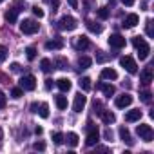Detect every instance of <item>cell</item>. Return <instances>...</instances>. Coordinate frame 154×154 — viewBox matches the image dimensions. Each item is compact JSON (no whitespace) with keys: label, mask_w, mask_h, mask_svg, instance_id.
Segmentation results:
<instances>
[{"label":"cell","mask_w":154,"mask_h":154,"mask_svg":"<svg viewBox=\"0 0 154 154\" xmlns=\"http://www.w3.org/2000/svg\"><path fill=\"white\" fill-rule=\"evenodd\" d=\"M67 2H69V6H71L72 9H76V8H78V0H67Z\"/></svg>","instance_id":"43"},{"label":"cell","mask_w":154,"mask_h":154,"mask_svg":"<svg viewBox=\"0 0 154 154\" xmlns=\"http://www.w3.org/2000/svg\"><path fill=\"white\" fill-rule=\"evenodd\" d=\"M91 63H93V60H91L89 56H80V58H78V65H80L82 69H87V67H91Z\"/></svg>","instance_id":"28"},{"label":"cell","mask_w":154,"mask_h":154,"mask_svg":"<svg viewBox=\"0 0 154 154\" xmlns=\"http://www.w3.org/2000/svg\"><path fill=\"white\" fill-rule=\"evenodd\" d=\"M31 111L36 112V111H38V103H31Z\"/></svg>","instance_id":"47"},{"label":"cell","mask_w":154,"mask_h":154,"mask_svg":"<svg viewBox=\"0 0 154 154\" xmlns=\"http://www.w3.org/2000/svg\"><path fill=\"white\" fill-rule=\"evenodd\" d=\"M6 58H8V49L4 45H0V62H4Z\"/></svg>","instance_id":"38"},{"label":"cell","mask_w":154,"mask_h":154,"mask_svg":"<svg viewBox=\"0 0 154 154\" xmlns=\"http://www.w3.org/2000/svg\"><path fill=\"white\" fill-rule=\"evenodd\" d=\"M22 96H24V89H22V87H15V89L11 91V98L18 100V98H22Z\"/></svg>","instance_id":"31"},{"label":"cell","mask_w":154,"mask_h":154,"mask_svg":"<svg viewBox=\"0 0 154 154\" xmlns=\"http://www.w3.org/2000/svg\"><path fill=\"white\" fill-rule=\"evenodd\" d=\"M53 141H54V145H62L63 143V134L62 132H54L53 134Z\"/></svg>","instance_id":"34"},{"label":"cell","mask_w":154,"mask_h":154,"mask_svg":"<svg viewBox=\"0 0 154 154\" xmlns=\"http://www.w3.org/2000/svg\"><path fill=\"white\" fill-rule=\"evenodd\" d=\"M4 18H6V22H9V24H15V22H17V18H18V9H15V8H9V9L4 13Z\"/></svg>","instance_id":"16"},{"label":"cell","mask_w":154,"mask_h":154,"mask_svg":"<svg viewBox=\"0 0 154 154\" xmlns=\"http://www.w3.org/2000/svg\"><path fill=\"white\" fill-rule=\"evenodd\" d=\"M11 71H13V72H18V71H20V65H18V63H11Z\"/></svg>","instance_id":"44"},{"label":"cell","mask_w":154,"mask_h":154,"mask_svg":"<svg viewBox=\"0 0 154 154\" xmlns=\"http://www.w3.org/2000/svg\"><path fill=\"white\" fill-rule=\"evenodd\" d=\"M138 22H140V17H138L136 13H131V15H127V17H125V20H123V27L132 29V27H136V26H138Z\"/></svg>","instance_id":"12"},{"label":"cell","mask_w":154,"mask_h":154,"mask_svg":"<svg viewBox=\"0 0 154 154\" xmlns=\"http://www.w3.org/2000/svg\"><path fill=\"white\" fill-rule=\"evenodd\" d=\"M118 132H120L122 141H125L127 145H132V138H131V132L127 131V127H120V129H118Z\"/></svg>","instance_id":"20"},{"label":"cell","mask_w":154,"mask_h":154,"mask_svg":"<svg viewBox=\"0 0 154 154\" xmlns=\"http://www.w3.org/2000/svg\"><path fill=\"white\" fill-rule=\"evenodd\" d=\"M132 45L138 49L140 60H147V58H149L150 47H149V44L145 42V38H141V36H132Z\"/></svg>","instance_id":"1"},{"label":"cell","mask_w":154,"mask_h":154,"mask_svg":"<svg viewBox=\"0 0 154 154\" xmlns=\"http://www.w3.org/2000/svg\"><path fill=\"white\" fill-rule=\"evenodd\" d=\"M38 29H40V24L31 20V18H27V20H24L20 24V31L24 35H35V33H38Z\"/></svg>","instance_id":"4"},{"label":"cell","mask_w":154,"mask_h":154,"mask_svg":"<svg viewBox=\"0 0 154 154\" xmlns=\"http://www.w3.org/2000/svg\"><path fill=\"white\" fill-rule=\"evenodd\" d=\"M122 2H123L125 6H129V8H131V6H134V2H136V0H122Z\"/></svg>","instance_id":"45"},{"label":"cell","mask_w":154,"mask_h":154,"mask_svg":"<svg viewBox=\"0 0 154 154\" xmlns=\"http://www.w3.org/2000/svg\"><path fill=\"white\" fill-rule=\"evenodd\" d=\"M2 136H4V132H2V129H0V140H2Z\"/></svg>","instance_id":"49"},{"label":"cell","mask_w":154,"mask_h":154,"mask_svg":"<svg viewBox=\"0 0 154 154\" xmlns=\"http://www.w3.org/2000/svg\"><path fill=\"white\" fill-rule=\"evenodd\" d=\"M40 67H42V71H44V72H51V71H53V62H51L49 58H42Z\"/></svg>","instance_id":"26"},{"label":"cell","mask_w":154,"mask_h":154,"mask_svg":"<svg viewBox=\"0 0 154 154\" xmlns=\"http://www.w3.org/2000/svg\"><path fill=\"white\" fill-rule=\"evenodd\" d=\"M78 85H80V89L82 91H91L93 89V84H91V78H87V76H84V78H80V82H78Z\"/></svg>","instance_id":"23"},{"label":"cell","mask_w":154,"mask_h":154,"mask_svg":"<svg viewBox=\"0 0 154 154\" xmlns=\"http://www.w3.org/2000/svg\"><path fill=\"white\" fill-rule=\"evenodd\" d=\"M62 47H63V42H62L60 38L45 42V49H47V51H58V49H62Z\"/></svg>","instance_id":"18"},{"label":"cell","mask_w":154,"mask_h":154,"mask_svg":"<svg viewBox=\"0 0 154 154\" xmlns=\"http://www.w3.org/2000/svg\"><path fill=\"white\" fill-rule=\"evenodd\" d=\"M107 60H109V54H105L103 51H96V62L103 63V62H107Z\"/></svg>","instance_id":"33"},{"label":"cell","mask_w":154,"mask_h":154,"mask_svg":"<svg viewBox=\"0 0 154 154\" xmlns=\"http://www.w3.org/2000/svg\"><path fill=\"white\" fill-rule=\"evenodd\" d=\"M4 107H6V94L0 91V111H2Z\"/></svg>","instance_id":"40"},{"label":"cell","mask_w":154,"mask_h":154,"mask_svg":"<svg viewBox=\"0 0 154 154\" xmlns=\"http://www.w3.org/2000/svg\"><path fill=\"white\" fill-rule=\"evenodd\" d=\"M145 31L149 36H154V29H152V20H147L145 22Z\"/></svg>","instance_id":"36"},{"label":"cell","mask_w":154,"mask_h":154,"mask_svg":"<svg viewBox=\"0 0 154 154\" xmlns=\"http://www.w3.org/2000/svg\"><path fill=\"white\" fill-rule=\"evenodd\" d=\"M87 29H89L91 33H94V35H100L103 27H102L100 24H96V22H91V20H89V22H87Z\"/></svg>","instance_id":"25"},{"label":"cell","mask_w":154,"mask_h":154,"mask_svg":"<svg viewBox=\"0 0 154 154\" xmlns=\"http://www.w3.org/2000/svg\"><path fill=\"white\" fill-rule=\"evenodd\" d=\"M54 63H56V67H58V69H62V71H65V69L69 67L67 60H65V58H62V56H58V58L54 60Z\"/></svg>","instance_id":"29"},{"label":"cell","mask_w":154,"mask_h":154,"mask_svg":"<svg viewBox=\"0 0 154 154\" xmlns=\"http://www.w3.org/2000/svg\"><path fill=\"white\" fill-rule=\"evenodd\" d=\"M100 76H102V80H116L118 78V72L114 69H111V67H105Z\"/></svg>","instance_id":"17"},{"label":"cell","mask_w":154,"mask_h":154,"mask_svg":"<svg viewBox=\"0 0 154 154\" xmlns=\"http://www.w3.org/2000/svg\"><path fill=\"white\" fill-rule=\"evenodd\" d=\"M54 103H56V107H58L60 111H65V109H67V98L62 96V94L54 96Z\"/></svg>","instance_id":"24"},{"label":"cell","mask_w":154,"mask_h":154,"mask_svg":"<svg viewBox=\"0 0 154 154\" xmlns=\"http://www.w3.org/2000/svg\"><path fill=\"white\" fill-rule=\"evenodd\" d=\"M45 89H47V91H51V89H53V80H51V78H47V80H45Z\"/></svg>","instance_id":"42"},{"label":"cell","mask_w":154,"mask_h":154,"mask_svg":"<svg viewBox=\"0 0 154 154\" xmlns=\"http://www.w3.org/2000/svg\"><path fill=\"white\" fill-rule=\"evenodd\" d=\"M103 136H105V140H109V141H111V140H112V131H111V129H105Z\"/></svg>","instance_id":"41"},{"label":"cell","mask_w":154,"mask_h":154,"mask_svg":"<svg viewBox=\"0 0 154 154\" xmlns=\"http://www.w3.org/2000/svg\"><path fill=\"white\" fill-rule=\"evenodd\" d=\"M36 112L40 114V118H49V105H47L45 102H44V103H40Z\"/></svg>","instance_id":"27"},{"label":"cell","mask_w":154,"mask_h":154,"mask_svg":"<svg viewBox=\"0 0 154 154\" xmlns=\"http://www.w3.org/2000/svg\"><path fill=\"white\" fill-rule=\"evenodd\" d=\"M85 103H87V96H84L82 93H78L74 96V103H72V111L74 112H82L85 109Z\"/></svg>","instance_id":"9"},{"label":"cell","mask_w":154,"mask_h":154,"mask_svg":"<svg viewBox=\"0 0 154 154\" xmlns=\"http://www.w3.org/2000/svg\"><path fill=\"white\" fill-rule=\"evenodd\" d=\"M33 149H35V150H44V149H45V143H44V141H35V143H33Z\"/></svg>","instance_id":"39"},{"label":"cell","mask_w":154,"mask_h":154,"mask_svg":"<svg viewBox=\"0 0 154 154\" xmlns=\"http://www.w3.org/2000/svg\"><path fill=\"white\" fill-rule=\"evenodd\" d=\"M141 111L140 109H132V111H127L125 112V122H129V123H132V122H138L140 118H141Z\"/></svg>","instance_id":"15"},{"label":"cell","mask_w":154,"mask_h":154,"mask_svg":"<svg viewBox=\"0 0 154 154\" xmlns=\"http://www.w3.org/2000/svg\"><path fill=\"white\" fill-rule=\"evenodd\" d=\"M109 15H111V13H109L107 8H100V9H98V18H100V20H107Z\"/></svg>","instance_id":"30"},{"label":"cell","mask_w":154,"mask_h":154,"mask_svg":"<svg viewBox=\"0 0 154 154\" xmlns=\"http://www.w3.org/2000/svg\"><path fill=\"white\" fill-rule=\"evenodd\" d=\"M98 140H100V132H98V129H96V127H93V123H89V131H87L85 143H87L89 147H93V145H96V143H98Z\"/></svg>","instance_id":"7"},{"label":"cell","mask_w":154,"mask_h":154,"mask_svg":"<svg viewBox=\"0 0 154 154\" xmlns=\"http://www.w3.org/2000/svg\"><path fill=\"white\" fill-rule=\"evenodd\" d=\"M98 87H100V89L103 91V94H105L107 98H111V96H112V94L116 93V89H114V85H111V84H100Z\"/></svg>","instance_id":"22"},{"label":"cell","mask_w":154,"mask_h":154,"mask_svg":"<svg viewBox=\"0 0 154 154\" xmlns=\"http://www.w3.org/2000/svg\"><path fill=\"white\" fill-rule=\"evenodd\" d=\"M31 9H33V15H35V17H38V18H44V15H45V13H44V9H42V8H38V6H33Z\"/></svg>","instance_id":"35"},{"label":"cell","mask_w":154,"mask_h":154,"mask_svg":"<svg viewBox=\"0 0 154 154\" xmlns=\"http://www.w3.org/2000/svg\"><path fill=\"white\" fill-rule=\"evenodd\" d=\"M76 26H78L76 18H74V17H69V15L62 17V18H60V22H58V27H60L62 31H74V29H76Z\"/></svg>","instance_id":"3"},{"label":"cell","mask_w":154,"mask_h":154,"mask_svg":"<svg viewBox=\"0 0 154 154\" xmlns=\"http://www.w3.org/2000/svg\"><path fill=\"white\" fill-rule=\"evenodd\" d=\"M2 2H4V0H0V4H2Z\"/></svg>","instance_id":"50"},{"label":"cell","mask_w":154,"mask_h":154,"mask_svg":"<svg viewBox=\"0 0 154 154\" xmlns=\"http://www.w3.org/2000/svg\"><path fill=\"white\" fill-rule=\"evenodd\" d=\"M152 65H149V67H145L141 72H140V82L143 84V85H149L150 82H152Z\"/></svg>","instance_id":"11"},{"label":"cell","mask_w":154,"mask_h":154,"mask_svg":"<svg viewBox=\"0 0 154 154\" xmlns=\"http://www.w3.org/2000/svg\"><path fill=\"white\" fill-rule=\"evenodd\" d=\"M89 45H91V42H89L87 36H78L76 42H74V47L78 51H85V49H89Z\"/></svg>","instance_id":"14"},{"label":"cell","mask_w":154,"mask_h":154,"mask_svg":"<svg viewBox=\"0 0 154 154\" xmlns=\"http://www.w3.org/2000/svg\"><path fill=\"white\" fill-rule=\"evenodd\" d=\"M35 132H36V134H42V132H44V129H42V127H36V129H35Z\"/></svg>","instance_id":"48"},{"label":"cell","mask_w":154,"mask_h":154,"mask_svg":"<svg viewBox=\"0 0 154 154\" xmlns=\"http://www.w3.org/2000/svg\"><path fill=\"white\" fill-rule=\"evenodd\" d=\"M98 114H100V118H102V122H103L105 125H111V123H114V122H116V116H114V112H111V111H107V109L100 111Z\"/></svg>","instance_id":"13"},{"label":"cell","mask_w":154,"mask_h":154,"mask_svg":"<svg viewBox=\"0 0 154 154\" xmlns=\"http://www.w3.org/2000/svg\"><path fill=\"white\" fill-rule=\"evenodd\" d=\"M26 56H27V60H35L36 58V49L31 45V47H27L26 49Z\"/></svg>","instance_id":"32"},{"label":"cell","mask_w":154,"mask_h":154,"mask_svg":"<svg viewBox=\"0 0 154 154\" xmlns=\"http://www.w3.org/2000/svg\"><path fill=\"white\" fill-rule=\"evenodd\" d=\"M109 45L114 47V49H122V47H125V36H122V35H118V33L111 35V36H109Z\"/></svg>","instance_id":"10"},{"label":"cell","mask_w":154,"mask_h":154,"mask_svg":"<svg viewBox=\"0 0 154 154\" xmlns=\"http://www.w3.org/2000/svg\"><path fill=\"white\" fill-rule=\"evenodd\" d=\"M20 87L24 89V91H33L35 87H36V78L33 74H26V76H22L20 78Z\"/></svg>","instance_id":"6"},{"label":"cell","mask_w":154,"mask_h":154,"mask_svg":"<svg viewBox=\"0 0 154 154\" xmlns=\"http://www.w3.org/2000/svg\"><path fill=\"white\" fill-rule=\"evenodd\" d=\"M56 85H58V89H60L62 93H67V91H71V87H72V84H71L69 78H60V80H56Z\"/></svg>","instance_id":"19"},{"label":"cell","mask_w":154,"mask_h":154,"mask_svg":"<svg viewBox=\"0 0 154 154\" xmlns=\"http://www.w3.org/2000/svg\"><path fill=\"white\" fill-rule=\"evenodd\" d=\"M131 103H132V96H131L129 93H123V94L116 96V100H114V105H116L118 109H125V107H129Z\"/></svg>","instance_id":"8"},{"label":"cell","mask_w":154,"mask_h":154,"mask_svg":"<svg viewBox=\"0 0 154 154\" xmlns=\"http://www.w3.org/2000/svg\"><path fill=\"white\" fill-rule=\"evenodd\" d=\"M150 96H152V94H150L149 91H143V93L140 94V98H141V102H145V103H149V102H150Z\"/></svg>","instance_id":"37"},{"label":"cell","mask_w":154,"mask_h":154,"mask_svg":"<svg viewBox=\"0 0 154 154\" xmlns=\"http://www.w3.org/2000/svg\"><path fill=\"white\" fill-rule=\"evenodd\" d=\"M136 132H138V136H140L143 141H152V138H154L152 127H150L149 123H140V125L136 127Z\"/></svg>","instance_id":"2"},{"label":"cell","mask_w":154,"mask_h":154,"mask_svg":"<svg viewBox=\"0 0 154 154\" xmlns=\"http://www.w3.org/2000/svg\"><path fill=\"white\" fill-rule=\"evenodd\" d=\"M63 140H67V143L71 147H76V145L80 143V138H78V134H76V132H69L67 136H63Z\"/></svg>","instance_id":"21"},{"label":"cell","mask_w":154,"mask_h":154,"mask_svg":"<svg viewBox=\"0 0 154 154\" xmlns=\"http://www.w3.org/2000/svg\"><path fill=\"white\" fill-rule=\"evenodd\" d=\"M51 6H53V8H54V9H56V8H58V6H60V2H58V0H53V2H51ZM54 9H53V11H54Z\"/></svg>","instance_id":"46"},{"label":"cell","mask_w":154,"mask_h":154,"mask_svg":"<svg viewBox=\"0 0 154 154\" xmlns=\"http://www.w3.org/2000/svg\"><path fill=\"white\" fill-rule=\"evenodd\" d=\"M120 65H122L127 72H131V74H136V72H138V63L134 62L132 56H122V58H120Z\"/></svg>","instance_id":"5"}]
</instances>
